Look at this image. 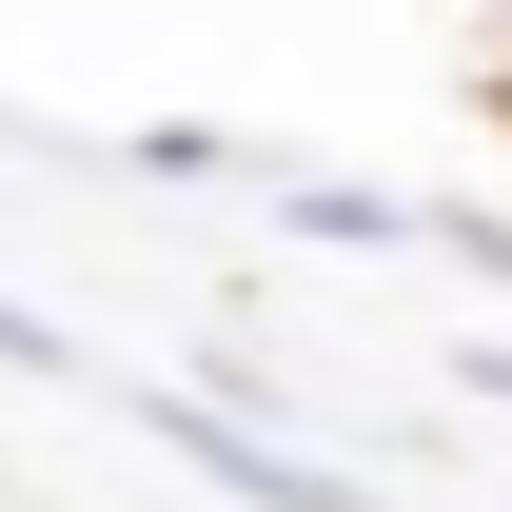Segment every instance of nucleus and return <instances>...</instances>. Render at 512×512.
Masks as SVG:
<instances>
[{"instance_id": "obj_1", "label": "nucleus", "mask_w": 512, "mask_h": 512, "mask_svg": "<svg viewBox=\"0 0 512 512\" xmlns=\"http://www.w3.org/2000/svg\"><path fill=\"white\" fill-rule=\"evenodd\" d=\"M138 434L178 453L197 493H237V512H375V493H355V473H316V453H296V434H256V414H237V394H217V375H158V394H138Z\"/></svg>"}, {"instance_id": "obj_2", "label": "nucleus", "mask_w": 512, "mask_h": 512, "mask_svg": "<svg viewBox=\"0 0 512 512\" xmlns=\"http://www.w3.org/2000/svg\"><path fill=\"white\" fill-rule=\"evenodd\" d=\"M0 375H79V335H60V316H20V296H0Z\"/></svg>"}, {"instance_id": "obj_3", "label": "nucleus", "mask_w": 512, "mask_h": 512, "mask_svg": "<svg viewBox=\"0 0 512 512\" xmlns=\"http://www.w3.org/2000/svg\"><path fill=\"white\" fill-rule=\"evenodd\" d=\"M453 375H473V394H493V414H512V335H473V355H453Z\"/></svg>"}]
</instances>
